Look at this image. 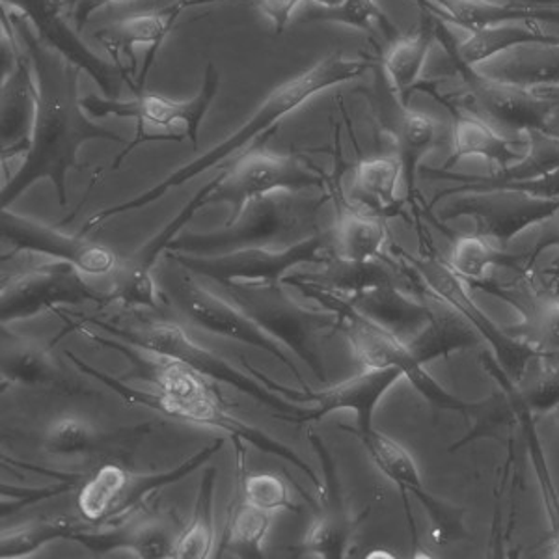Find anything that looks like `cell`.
<instances>
[{
	"label": "cell",
	"mask_w": 559,
	"mask_h": 559,
	"mask_svg": "<svg viewBox=\"0 0 559 559\" xmlns=\"http://www.w3.org/2000/svg\"><path fill=\"white\" fill-rule=\"evenodd\" d=\"M421 12L445 25L476 33L508 21H559V10L532 7L522 0H414Z\"/></svg>",
	"instance_id": "24"
},
{
	"label": "cell",
	"mask_w": 559,
	"mask_h": 559,
	"mask_svg": "<svg viewBox=\"0 0 559 559\" xmlns=\"http://www.w3.org/2000/svg\"><path fill=\"white\" fill-rule=\"evenodd\" d=\"M407 344L419 362L426 366L435 358H448L457 350L476 347L479 336L461 313L448 306L444 313L432 310L429 323Z\"/></svg>",
	"instance_id": "33"
},
{
	"label": "cell",
	"mask_w": 559,
	"mask_h": 559,
	"mask_svg": "<svg viewBox=\"0 0 559 559\" xmlns=\"http://www.w3.org/2000/svg\"><path fill=\"white\" fill-rule=\"evenodd\" d=\"M129 477L131 471L112 461L99 464L88 477H84L83 487L76 496V508L83 521L92 526L112 524L123 492L128 489Z\"/></svg>",
	"instance_id": "32"
},
{
	"label": "cell",
	"mask_w": 559,
	"mask_h": 559,
	"mask_svg": "<svg viewBox=\"0 0 559 559\" xmlns=\"http://www.w3.org/2000/svg\"><path fill=\"white\" fill-rule=\"evenodd\" d=\"M2 10L25 17L45 44L90 75L102 88L103 96L118 97L120 70L115 62H107L84 44L79 31L70 25L66 0H2Z\"/></svg>",
	"instance_id": "18"
},
{
	"label": "cell",
	"mask_w": 559,
	"mask_h": 559,
	"mask_svg": "<svg viewBox=\"0 0 559 559\" xmlns=\"http://www.w3.org/2000/svg\"><path fill=\"white\" fill-rule=\"evenodd\" d=\"M437 26L439 21L424 12V17L413 33L400 34L390 41L382 55L384 81L403 105H408V94L414 88H421V75L437 39Z\"/></svg>",
	"instance_id": "27"
},
{
	"label": "cell",
	"mask_w": 559,
	"mask_h": 559,
	"mask_svg": "<svg viewBox=\"0 0 559 559\" xmlns=\"http://www.w3.org/2000/svg\"><path fill=\"white\" fill-rule=\"evenodd\" d=\"M405 260L413 265L414 271L419 274V278L426 282V286L431 289L437 297L444 300L445 305L453 308L455 312L461 313L468 323L479 331V334L492 345L498 362L508 371L509 376L521 381L526 373L527 364L537 355L534 345L519 342L515 337L509 336L502 329H498L484 310L474 302L463 278L453 273L450 265L442 261L432 260V258H414L405 254Z\"/></svg>",
	"instance_id": "17"
},
{
	"label": "cell",
	"mask_w": 559,
	"mask_h": 559,
	"mask_svg": "<svg viewBox=\"0 0 559 559\" xmlns=\"http://www.w3.org/2000/svg\"><path fill=\"white\" fill-rule=\"evenodd\" d=\"M386 241V226L379 216L360 210L340 211L332 228V252L350 261L377 260Z\"/></svg>",
	"instance_id": "35"
},
{
	"label": "cell",
	"mask_w": 559,
	"mask_h": 559,
	"mask_svg": "<svg viewBox=\"0 0 559 559\" xmlns=\"http://www.w3.org/2000/svg\"><path fill=\"white\" fill-rule=\"evenodd\" d=\"M0 234L15 252L47 255L52 260L68 261L73 267L90 276H108L118 269V255L99 242L90 241L79 231L70 236L62 229L17 215L10 207L0 213Z\"/></svg>",
	"instance_id": "16"
},
{
	"label": "cell",
	"mask_w": 559,
	"mask_h": 559,
	"mask_svg": "<svg viewBox=\"0 0 559 559\" xmlns=\"http://www.w3.org/2000/svg\"><path fill=\"white\" fill-rule=\"evenodd\" d=\"M547 228L543 231V236L539 237V242L535 247V252H540L543 248L559 247V213L547 221Z\"/></svg>",
	"instance_id": "50"
},
{
	"label": "cell",
	"mask_w": 559,
	"mask_h": 559,
	"mask_svg": "<svg viewBox=\"0 0 559 559\" xmlns=\"http://www.w3.org/2000/svg\"><path fill=\"white\" fill-rule=\"evenodd\" d=\"M88 526L92 524L86 521L79 522L75 519L58 516L4 530L0 535V558H26L51 540L75 539L76 535Z\"/></svg>",
	"instance_id": "38"
},
{
	"label": "cell",
	"mask_w": 559,
	"mask_h": 559,
	"mask_svg": "<svg viewBox=\"0 0 559 559\" xmlns=\"http://www.w3.org/2000/svg\"><path fill=\"white\" fill-rule=\"evenodd\" d=\"M159 282L168 297L174 300V305L178 306L179 312L189 321L204 331L265 350L282 366H286L305 390H310L308 381L300 373L299 366L293 360L286 345L271 336L267 331H263V326L242 312L234 300L224 299L207 287L200 286L189 274L165 271L160 274Z\"/></svg>",
	"instance_id": "10"
},
{
	"label": "cell",
	"mask_w": 559,
	"mask_h": 559,
	"mask_svg": "<svg viewBox=\"0 0 559 559\" xmlns=\"http://www.w3.org/2000/svg\"><path fill=\"white\" fill-rule=\"evenodd\" d=\"M234 440L237 448V490L247 502L255 508L265 509L269 513L276 511H299L292 498V490L286 481L276 474H247L245 472V442Z\"/></svg>",
	"instance_id": "41"
},
{
	"label": "cell",
	"mask_w": 559,
	"mask_h": 559,
	"mask_svg": "<svg viewBox=\"0 0 559 559\" xmlns=\"http://www.w3.org/2000/svg\"><path fill=\"white\" fill-rule=\"evenodd\" d=\"M439 21V20H437ZM437 38L442 41L445 51L453 52L464 64L477 68V64L489 62L503 52L511 51L522 45H558L559 36L547 33L543 23L537 21H508L500 25L487 26L481 31L468 34V38L455 44L452 34L445 31L444 23L437 26Z\"/></svg>",
	"instance_id": "25"
},
{
	"label": "cell",
	"mask_w": 559,
	"mask_h": 559,
	"mask_svg": "<svg viewBox=\"0 0 559 559\" xmlns=\"http://www.w3.org/2000/svg\"><path fill=\"white\" fill-rule=\"evenodd\" d=\"M559 213V198H540L508 187L461 192L445 207L444 218L472 216L477 234L489 241L508 242L534 224H545Z\"/></svg>",
	"instance_id": "15"
},
{
	"label": "cell",
	"mask_w": 559,
	"mask_h": 559,
	"mask_svg": "<svg viewBox=\"0 0 559 559\" xmlns=\"http://www.w3.org/2000/svg\"><path fill=\"white\" fill-rule=\"evenodd\" d=\"M323 198H306L300 192H276L258 198L242 207L241 215L223 229L210 234L183 231L174 237L168 252L191 255H218L241 248L289 247L293 236L316 223ZM276 248V247H274Z\"/></svg>",
	"instance_id": "4"
},
{
	"label": "cell",
	"mask_w": 559,
	"mask_h": 559,
	"mask_svg": "<svg viewBox=\"0 0 559 559\" xmlns=\"http://www.w3.org/2000/svg\"><path fill=\"white\" fill-rule=\"evenodd\" d=\"M345 299L349 300L358 312L382 324L405 342L413 340L429 323L432 313L431 308H427L424 302L401 292L397 284L373 287Z\"/></svg>",
	"instance_id": "29"
},
{
	"label": "cell",
	"mask_w": 559,
	"mask_h": 559,
	"mask_svg": "<svg viewBox=\"0 0 559 559\" xmlns=\"http://www.w3.org/2000/svg\"><path fill=\"white\" fill-rule=\"evenodd\" d=\"M530 57H519L511 62L500 64L496 70L485 71L509 83L522 86H550L559 84V44L540 45Z\"/></svg>",
	"instance_id": "42"
},
{
	"label": "cell",
	"mask_w": 559,
	"mask_h": 559,
	"mask_svg": "<svg viewBox=\"0 0 559 559\" xmlns=\"http://www.w3.org/2000/svg\"><path fill=\"white\" fill-rule=\"evenodd\" d=\"M324 176L305 160L293 155L250 152L221 174V181L207 197V205L226 204L231 224L241 215L242 207L258 198L276 192H305L321 189Z\"/></svg>",
	"instance_id": "12"
},
{
	"label": "cell",
	"mask_w": 559,
	"mask_h": 559,
	"mask_svg": "<svg viewBox=\"0 0 559 559\" xmlns=\"http://www.w3.org/2000/svg\"><path fill=\"white\" fill-rule=\"evenodd\" d=\"M403 179V165L397 155H382L358 163L355 170V194L364 202L392 205L397 202V185Z\"/></svg>",
	"instance_id": "40"
},
{
	"label": "cell",
	"mask_w": 559,
	"mask_h": 559,
	"mask_svg": "<svg viewBox=\"0 0 559 559\" xmlns=\"http://www.w3.org/2000/svg\"><path fill=\"white\" fill-rule=\"evenodd\" d=\"M221 73L215 64L210 62L205 68L204 84L197 96L189 102H174L168 97L152 94L142 90L133 94L131 99L120 97L97 96L88 94L83 97V107L92 118H129L136 123V133L128 147L116 157L112 168H120L121 160L129 153L147 142H185L189 140L192 146H198L200 128L204 123L205 115L210 112L211 105L218 96Z\"/></svg>",
	"instance_id": "5"
},
{
	"label": "cell",
	"mask_w": 559,
	"mask_h": 559,
	"mask_svg": "<svg viewBox=\"0 0 559 559\" xmlns=\"http://www.w3.org/2000/svg\"><path fill=\"white\" fill-rule=\"evenodd\" d=\"M535 340L543 350H559V299H548L540 305Z\"/></svg>",
	"instance_id": "46"
},
{
	"label": "cell",
	"mask_w": 559,
	"mask_h": 559,
	"mask_svg": "<svg viewBox=\"0 0 559 559\" xmlns=\"http://www.w3.org/2000/svg\"><path fill=\"white\" fill-rule=\"evenodd\" d=\"M118 2H131V0H76L75 10H73L76 31H83V26L92 20L94 13Z\"/></svg>",
	"instance_id": "48"
},
{
	"label": "cell",
	"mask_w": 559,
	"mask_h": 559,
	"mask_svg": "<svg viewBox=\"0 0 559 559\" xmlns=\"http://www.w3.org/2000/svg\"><path fill=\"white\" fill-rule=\"evenodd\" d=\"M242 312L254 319L271 336L292 349L297 358L312 369L319 381L326 382L321 342L340 329L336 313L323 308L313 310L292 299L280 284L229 282L223 286Z\"/></svg>",
	"instance_id": "8"
},
{
	"label": "cell",
	"mask_w": 559,
	"mask_h": 559,
	"mask_svg": "<svg viewBox=\"0 0 559 559\" xmlns=\"http://www.w3.org/2000/svg\"><path fill=\"white\" fill-rule=\"evenodd\" d=\"M215 485L216 468L210 466L202 477L197 506L192 513L191 524L181 532L174 547V559H205L210 558L215 543Z\"/></svg>",
	"instance_id": "37"
},
{
	"label": "cell",
	"mask_w": 559,
	"mask_h": 559,
	"mask_svg": "<svg viewBox=\"0 0 559 559\" xmlns=\"http://www.w3.org/2000/svg\"><path fill=\"white\" fill-rule=\"evenodd\" d=\"M527 407L535 413H552L559 407V368L540 371L522 390Z\"/></svg>",
	"instance_id": "45"
},
{
	"label": "cell",
	"mask_w": 559,
	"mask_h": 559,
	"mask_svg": "<svg viewBox=\"0 0 559 559\" xmlns=\"http://www.w3.org/2000/svg\"><path fill=\"white\" fill-rule=\"evenodd\" d=\"M463 110L453 120L452 160L479 157L489 160L498 170L522 160L527 147L526 134L509 139L500 129L490 126L489 121L466 108Z\"/></svg>",
	"instance_id": "28"
},
{
	"label": "cell",
	"mask_w": 559,
	"mask_h": 559,
	"mask_svg": "<svg viewBox=\"0 0 559 559\" xmlns=\"http://www.w3.org/2000/svg\"><path fill=\"white\" fill-rule=\"evenodd\" d=\"M71 4H76V0H71Z\"/></svg>",
	"instance_id": "53"
},
{
	"label": "cell",
	"mask_w": 559,
	"mask_h": 559,
	"mask_svg": "<svg viewBox=\"0 0 559 559\" xmlns=\"http://www.w3.org/2000/svg\"><path fill=\"white\" fill-rule=\"evenodd\" d=\"M305 0H258L260 12L267 17L273 25L274 33L282 34L292 23L293 13Z\"/></svg>",
	"instance_id": "47"
},
{
	"label": "cell",
	"mask_w": 559,
	"mask_h": 559,
	"mask_svg": "<svg viewBox=\"0 0 559 559\" xmlns=\"http://www.w3.org/2000/svg\"><path fill=\"white\" fill-rule=\"evenodd\" d=\"M152 427L139 426L116 432L97 431L86 419L66 416L52 421L44 437L45 452L51 455H83V457H118L133 452L140 439Z\"/></svg>",
	"instance_id": "26"
},
{
	"label": "cell",
	"mask_w": 559,
	"mask_h": 559,
	"mask_svg": "<svg viewBox=\"0 0 559 559\" xmlns=\"http://www.w3.org/2000/svg\"><path fill=\"white\" fill-rule=\"evenodd\" d=\"M31 58L36 76V118L33 139L17 174L2 187L0 205L8 210L34 183L49 179L57 189L58 202L68 205V174L83 170L79 152L86 142L107 140L123 144L120 134L97 126L84 110L79 96L83 70L39 38L33 25L20 13L2 10Z\"/></svg>",
	"instance_id": "1"
},
{
	"label": "cell",
	"mask_w": 559,
	"mask_h": 559,
	"mask_svg": "<svg viewBox=\"0 0 559 559\" xmlns=\"http://www.w3.org/2000/svg\"><path fill=\"white\" fill-rule=\"evenodd\" d=\"M287 282H306L344 297L395 284L392 273L379 261H350L340 255H332L319 273L287 274L284 284Z\"/></svg>",
	"instance_id": "30"
},
{
	"label": "cell",
	"mask_w": 559,
	"mask_h": 559,
	"mask_svg": "<svg viewBox=\"0 0 559 559\" xmlns=\"http://www.w3.org/2000/svg\"><path fill=\"white\" fill-rule=\"evenodd\" d=\"M2 377L20 386L58 395H94L86 384L70 376L47 345L15 336L2 329Z\"/></svg>",
	"instance_id": "20"
},
{
	"label": "cell",
	"mask_w": 559,
	"mask_h": 559,
	"mask_svg": "<svg viewBox=\"0 0 559 559\" xmlns=\"http://www.w3.org/2000/svg\"><path fill=\"white\" fill-rule=\"evenodd\" d=\"M537 90L540 96L547 97L550 102V115H548L547 128L545 133L559 136V84H550V86H532Z\"/></svg>",
	"instance_id": "49"
},
{
	"label": "cell",
	"mask_w": 559,
	"mask_h": 559,
	"mask_svg": "<svg viewBox=\"0 0 559 559\" xmlns=\"http://www.w3.org/2000/svg\"><path fill=\"white\" fill-rule=\"evenodd\" d=\"M86 302H108V293L90 287L83 273L68 261H45L2 276L0 321L4 326L20 319L51 312L58 306Z\"/></svg>",
	"instance_id": "11"
},
{
	"label": "cell",
	"mask_w": 559,
	"mask_h": 559,
	"mask_svg": "<svg viewBox=\"0 0 559 559\" xmlns=\"http://www.w3.org/2000/svg\"><path fill=\"white\" fill-rule=\"evenodd\" d=\"M392 136L395 155L403 165V181L408 194H413L419 163L439 142V121L421 110H414L400 103V115L392 126Z\"/></svg>",
	"instance_id": "31"
},
{
	"label": "cell",
	"mask_w": 559,
	"mask_h": 559,
	"mask_svg": "<svg viewBox=\"0 0 559 559\" xmlns=\"http://www.w3.org/2000/svg\"><path fill=\"white\" fill-rule=\"evenodd\" d=\"M414 496L418 498V502L424 506L429 516V535L435 545L448 547L468 537V532L464 527V509L440 500L426 489L416 490Z\"/></svg>",
	"instance_id": "44"
},
{
	"label": "cell",
	"mask_w": 559,
	"mask_h": 559,
	"mask_svg": "<svg viewBox=\"0 0 559 559\" xmlns=\"http://www.w3.org/2000/svg\"><path fill=\"white\" fill-rule=\"evenodd\" d=\"M76 323L102 329L103 332H107L110 336L121 340L128 345H133L136 349L165 356V358L183 364L192 371L204 376L205 379L221 381L237 388L242 394H248L255 401H260L261 405L273 408L276 413L286 414L292 421H308V416L312 413V408L299 407V405H295V401L287 403V401L280 400L269 384L265 382L260 384L252 377H248L242 369L228 362L224 356L216 355L213 350L205 349L197 342H192L178 324L168 323V321H146V323L120 326V324L107 323L99 319H84Z\"/></svg>",
	"instance_id": "7"
},
{
	"label": "cell",
	"mask_w": 559,
	"mask_h": 559,
	"mask_svg": "<svg viewBox=\"0 0 559 559\" xmlns=\"http://www.w3.org/2000/svg\"><path fill=\"white\" fill-rule=\"evenodd\" d=\"M332 255V229H329L323 234L305 237L289 247H250L218 255L168 252L166 260L187 273L213 280L223 287L229 282L282 284L292 269L302 263L324 265Z\"/></svg>",
	"instance_id": "9"
},
{
	"label": "cell",
	"mask_w": 559,
	"mask_h": 559,
	"mask_svg": "<svg viewBox=\"0 0 559 559\" xmlns=\"http://www.w3.org/2000/svg\"><path fill=\"white\" fill-rule=\"evenodd\" d=\"M287 286L299 287L306 299L318 300L323 308H329L340 318V329L347 334L356 360L366 369L397 368L424 395L432 407L450 413H472L477 405L464 403L450 394L440 382L427 373L426 366L419 362L405 340L376 323L373 319L358 312L349 300L340 293L329 292L323 287L312 286L306 282H287Z\"/></svg>",
	"instance_id": "3"
},
{
	"label": "cell",
	"mask_w": 559,
	"mask_h": 559,
	"mask_svg": "<svg viewBox=\"0 0 559 559\" xmlns=\"http://www.w3.org/2000/svg\"><path fill=\"white\" fill-rule=\"evenodd\" d=\"M204 2L213 0H178L159 12L134 13L97 31L94 38L107 49L131 92L139 94L146 86L147 75L179 15L187 8L200 7Z\"/></svg>",
	"instance_id": "14"
},
{
	"label": "cell",
	"mask_w": 559,
	"mask_h": 559,
	"mask_svg": "<svg viewBox=\"0 0 559 559\" xmlns=\"http://www.w3.org/2000/svg\"><path fill=\"white\" fill-rule=\"evenodd\" d=\"M453 68L464 84L463 108L489 121L490 126L515 134L545 131L550 102L532 86L509 83L464 64L450 52Z\"/></svg>",
	"instance_id": "13"
},
{
	"label": "cell",
	"mask_w": 559,
	"mask_h": 559,
	"mask_svg": "<svg viewBox=\"0 0 559 559\" xmlns=\"http://www.w3.org/2000/svg\"><path fill=\"white\" fill-rule=\"evenodd\" d=\"M271 521L273 513L255 508L254 503L247 502L239 492V498L229 506V519L218 547V556L228 552L234 558H263Z\"/></svg>",
	"instance_id": "34"
},
{
	"label": "cell",
	"mask_w": 559,
	"mask_h": 559,
	"mask_svg": "<svg viewBox=\"0 0 559 559\" xmlns=\"http://www.w3.org/2000/svg\"><path fill=\"white\" fill-rule=\"evenodd\" d=\"M358 437L362 439L366 452L376 464L377 471L381 472L382 476H386L392 484L397 485L401 492L414 495L416 490L424 489L418 464L403 445L376 429Z\"/></svg>",
	"instance_id": "39"
},
{
	"label": "cell",
	"mask_w": 559,
	"mask_h": 559,
	"mask_svg": "<svg viewBox=\"0 0 559 559\" xmlns=\"http://www.w3.org/2000/svg\"><path fill=\"white\" fill-rule=\"evenodd\" d=\"M532 7L548 8V10H559V0H522Z\"/></svg>",
	"instance_id": "51"
},
{
	"label": "cell",
	"mask_w": 559,
	"mask_h": 559,
	"mask_svg": "<svg viewBox=\"0 0 559 559\" xmlns=\"http://www.w3.org/2000/svg\"><path fill=\"white\" fill-rule=\"evenodd\" d=\"M552 558L559 559V540L556 543V547L552 548Z\"/></svg>",
	"instance_id": "52"
},
{
	"label": "cell",
	"mask_w": 559,
	"mask_h": 559,
	"mask_svg": "<svg viewBox=\"0 0 559 559\" xmlns=\"http://www.w3.org/2000/svg\"><path fill=\"white\" fill-rule=\"evenodd\" d=\"M401 379H405V376L397 368L366 369L364 373L337 382L323 392H312L310 403H318V407L312 408L308 421L324 418L334 411H353L356 432L364 435L371 431L379 403Z\"/></svg>",
	"instance_id": "22"
},
{
	"label": "cell",
	"mask_w": 559,
	"mask_h": 559,
	"mask_svg": "<svg viewBox=\"0 0 559 559\" xmlns=\"http://www.w3.org/2000/svg\"><path fill=\"white\" fill-rule=\"evenodd\" d=\"M326 485L329 500L324 506L323 515L319 516L306 532L305 550L316 558L342 559L347 556L345 552L364 515L358 521H350L334 492V476L326 477Z\"/></svg>",
	"instance_id": "36"
},
{
	"label": "cell",
	"mask_w": 559,
	"mask_h": 559,
	"mask_svg": "<svg viewBox=\"0 0 559 559\" xmlns=\"http://www.w3.org/2000/svg\"><path fill=\"white\" fill-rule=\"evenodd\" d=\"M179 535V524L173 519H147L136 522L129 519L97 532L92 530V526L84 527L73 540L96 554L131 550L139 558L163 559L173 558Z\"/></svg>",
	"instance_id": "23"
},
{
	"label": "cell",
	"mask_w": 559,
	"mask_h": 559,
	"mask_svg": "<svg viewBox=\"0 0 559 559\" xmlns=\"http://www.w3.org/2000/svg\"><path fill=\"white\" fill-rule=\"evenodd\" d=\"M498 261L492 241L479 234L457 237L450 252V267L453 273L468 282H484Z\"/></svg>",
	"instance_id": "43"
},
{
	"label": "cell",
	"mask_w": 559,
	"mask_h": 559,
	"mask_svg": "<svg viewBox=\"0 0 559 559\" xmlns=\"http://www.w3.org/2000/svg\"><path fill=\"white\" fill-rule=\"evenodd\" d=\"M36 76L31 58L21 44L12 70L2 73L0 92V140H2V163L20 153L28 152L36 118Z\"/></svg>",
	"instance_id": "21"
},
{
	"label": "cell",
	"mask_w": 559,
	"mask_h": 559,
	"mask_svg": "<svg viewBox=\"0 0 559 559\" xmlns=\"http://www.w3.org/2000/svg\"><path fill=\"white\" fill-rule=\"evenodd\" d=\"M371 66L373 62L368 58L347 57L344 52H332L329 57L321 58L310 70L302 71L299 75L292 76V79H287L286 83L276 86L265 97V102L261 103L254 115L237 129L236 133L229 134L228 139L223 140L215 147H211L210 152L200 155L198 159L174 170L170 176H166L163 181L152 189H147L146 192H142L139 197L131 198L128 202L115 205V207L99 211L88 218V223L84 224L81 234L86 236L90 229L102 226L112 216L123 215L128 211L144 210L146 205L165 197L170 189L181 187L200 174L215 168L223 160L229 159L231 155L250 146L260 136H269V133H273L287 116H292L295 110L305 107L306 103L312 102L313 97L323 94L326 90L336 88V86L360 79Z\"/></svg>",
	"instance_id": "2"
},
{
	"label": "cell",
	"mask_w": 559,
	"mask_h": 559,
	"mask_svg": "<svg viewBox=\"0 0 559 559\" xmlns=\"http://www.w3.org/2000/svg\"><path fill=\"white\" fill-rule=\"evenodd\" d=\"M66 356H70L71 362L75 364L76 369L81 373L94 377L96 381L110 388L128 405H139V407L150 408V411L165 414V416H170V418L187 419V421H194L198 426L228 432L231 439L242 440L245 444L254 445L260 452L269 453V455H274V457L284 459L287 463H292L295 468H299L321 490V479H319L312 466L306 463L305 459L300 457L299 453L293 452L289 445L282 444V442L273 439L271 435L261 431L258 427L248 426L241 419L231 416L226 411V407H224L223 395H221L218 390H213L211 384L189 395L144 392V390L129 386L126 382L116 379L110 373H105L102 369L90 366V364L81 360L79 356L73 355L71 350H66Z\"/></svg>",
	"instance_id": "6"
},
{
	"label": "cell",
	"mask_w": 559,
	"mask_h": 559,
	"mask_svg": "<svg viewBox=\"0 0 559 559\" xmlns=\"http://www.w3.org/2000/svg\"><path fill=\"white\" fill-rule=\"evenodd\" d=\"M221 181V176L204 185L200 191L192 197L191 202L179 211L173 223L166 224L157 236L134 252L131 258L118 263V269L112 273V292L108 293V302L116 300L128 308H157V280L153 276V271L157 267L159 255L168 250V245L174 237L178 236L185 224L191 221L192 215L198 210L207 205V197Z\"/></svg>",
	"instance_id": "19"
}]
</instances>
